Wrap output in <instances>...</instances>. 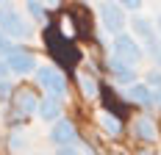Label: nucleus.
<instances>
[{
	"mask_svg": "<svg viewBox=\"0 0 161 155\" xmlns=\"http://www.w3.org/2000/svg\"><path fill=\"white\" fill-rule=\"evenodd\" d=\"M0 33L8 36V39H28L31 36L28 19L11 3H0Z\"/></svg>",
	"mask_w": 161,
	"mask_h": 155,
	"instance_id": "f257e3e1",
	"label": "nucleus"
},
{
	"mask_svg": "<svg viewBox=\"0 0 161 155\" xmlns=\"http://www.w3.org/2000/svg\"><path fill=\"white\" fill-rule=\"evenodd\" d=\"M111 58H117V61H122V64H128V67H136V64L145 58V50H142V45H139L133 36H128V33H119V36L114 39Z\"/></svg>",
	"mask_w": 161,
	"mask_h": 155,
	"instance_id": "f03ea898",
	"label": "nucleus"
},
{
	"mask_svg": "<svg viewBox=\"0 0 161 155\" xmlns=\"http://www.w3.org/2000/svg\"><path fill=\"white\" fill-rule=\"evenodd\" d=\"M36 80H39V86L50 94V97H58V100H64L67 94V78L61 75V69L58 67H36Z\"/></svg>",
	"mask_w": 161,
	"mask_h": 155,
	"instance_id": "7ed1b4c3",
	"label": "nucleus"
},
{
	"mask_svg": "<svg viewBox=\"0 0 161 155\" xmlns=\"http://www.w3.org/2000/svg\"><path fill=\"white\" fill-rule=\"evenodd\" d=\"M97 14H100L103 28H106L108 33H114V36H119V33L125 31V25H128L125 11H122L119 3H97Z\"/></svg>",
	"mask_w": 161,
	"mask_h": 155,
	"instance_id": "20e7f679",
	"label": "nucleus"
},
{
	"mask_svg": "<svg viewBox=\"0 0 161 155\" xmlns=\"http://www.w3.org/2000/svg\"><path fill=\"white\" fill-rule=\"evenodd\" d=\"M6 61V69L8 72H14V75H28V72H33L36 69V58H33V53H28L25 47H17L3 58Z\"/></svg>",
	"mask_w": 161,
	"mask_h": 155,
	"instance_id": "39448f33",
	"label": "nucleus"
},
{
	"mask_svg": "<svg viewBox=\"0 0 161 155\" xmlns=\"http://www.w3.org/2000/svg\"><path fill=\"white\" fill-rule=\"evenodd\" d=\"M75 139H78V130L75 125L67 122V119H58V122L50 127V141L61 150V147H75Z\"/></svg>",
	"mask_w": 161,
	"mask_h": 155,
	"instance_id": "423d86ee",
	"label": "nucleus"
},
{
	"mask_svg": "<svg viewBox=\"0 0 161 155\" xmlns=\"http://www.w3.org/2000/svg\"><path fill=\"white\" fill-rule=\"evenodd\" d=\"M61 114H64V100L50 97V94H45V97L39 100V108H36V116H39V119H45V122H58Z\"/></svg>",
	"mask_w": 161,
	"mask_h": 155,
	"instance_id": "0eeeda50",
	"label": "nucleus"
},
{
	"mask_svg": "<svg viewBox=\"0 0 161 155\" xmlns=\"http://www.w3.org/2000/svg\"><path fill=\"white\" fill-rule=\"evenodd\" d=\"M125 100L150 108V105H156V92H153L147 83H133V86H128V92H125Z\"/></svg>",
	"mask_w": 161,
	"mask_h": 155,
	"instance_id": "6e6552de",
	"label": "nucleus"
},
{
	"mask_svg": "<svg viewBox=\"0 0 161 155\" xmlns=\"http://www.w3.org/2000/svg\"><path fill=\"white\" fill-rule=\"evenodd\" d=\"M108 72H111V78L119 86H133L136 83V69L122 64V61H117V58H108Z\"/></svg>",
	"mask_w": 161,
	"mask_h": 155,
	"instance_id": "1a4fd4ad",
	"label": "nucleus"
},
{
	"mask_svg": "<svg viewBox=\"0 0 161 155\" xmlns=\"http://www.w3.org/2000/svg\"><path fill=\"white\" fill-rule=\"evenodd\" d=\"M36 108H39V100H36L33 92H28V89H17L14 92V114L28 116V114H36Z\"/></svg>",
	"mask_w": 161,
	"mask_h": 155,
	"instance_id": "9d476101",
	"label": "nucleus"
},
{
	"mask_svg": "<svg viewBox=\"0 0 161 155\" xmlns=\"http://www.w3.org/2000/svg\"><path fill=\"white\" fill-rule=\"evenodd\" d=\"M133 136L136 139H142V141H156L158 139V130H156V122L150 119V116H139L136 122H133Z\"/></svg>",
	"mask_w": 161,
	"mask_h": 155,
	"instance_id": "9b49d317",
	"label": "nucleus"
},
{
	"mask_svg": "<svg viewBox=\"0 0 161 155\" xmlns=\"http://www.w3.org/2000/svg\"><path fill=\"white\" fill-rule=\"evenodd\" d=\"M100 125H103V130H106L108 136H119V133H122V122L114 116L111 111H103V114H100Z\"/></svg>",
	"mask_w": 161,
	"mask_h": 155,
	"instance_id": "f8f14e48",
	"label": "nucleus"
},
{
	"mask_svg": "<svg viewBox=\"0 0 161 155\" xmlns=\"http://www.w3.org/2000/svg\"><path fill=\"white\" fill-rule=\"evenodd\" d=\"M78 83H80V89H83V94H86V97H95V94H97V80H95L92 75L80 72V75H78Z\"/></svg>",
	"mask_w": 161,
	"mask_h": 155,
	"instance_id": "ddd939ff",
	"label": "nucleus"
},
{
	"mask_svg": "<svg viewBox=\"0 0 161 155\" xmlns=\"http://www.w3.org/2000/svg\"><path fill=\"white\" fill-rule=\"evenodd\" d=\"M25 11H28L33 19H39V22L45 19V6H42V3H25Z\"/></svg>",
	"mask_w": 161,
	"mask_h": 155,
	"instance_id": "4468645a",
	"label": "nucleus"
},
{
	"mask_svg": "<svg viewBox=\"0 0 161 155\" xmlns=\"http://www.w3.org/2000/svg\"><path fill=\"white\" fill-rule=\"evenodd\" d=\"M147 86H150L153 92H161V72L158 69H153V72L147 75Z\"/></svg>",
	"mask_w": 161,
	"mask_h": 155,
	"instance_id": "2eb2a0df",
	"label": "nucleus"
},
{
	"mask_svg": "<svg viewBox=\"0 0 161 155\" xmlns=\"http://www.w3.org/2000/svg\"><path fill=\"white\" fill-rule=\"evenodd\" d=\"M8 97H14V83L0 80V100H8Z\"/></svg>",
	"mask_w": 161,
	"mask_h": 155,
	"instance_id": "dca6fc26",
	"label": "nucleus"
},
{
	"mask_svg": "<svg viewBox=\"0 0 161 155\" xmlns=\"http://www.w3.org/2000/svg\"><path fill=\"white\" fill-rule=\"evenodd\" d=\"M11 50H14V45H11V42H8V36H3V33H0V56H3V58H6V56H8V53H11Z\"/></svg>",
	"mask_w": 161,
	"mask_h": 155,
	"instance_id": "f3484780",
	"label": "nucleus"
},
{
	"mask_svg": "<svg viewBox=\"0 0 161 155\" xmlns=\"http://www.w3.org/2000/svg\"><path fill=\"white\" fill-rule=\"evenodd\" d=\"M139 6H142L139 0H125L122 3V11H139Z\"/></svg>",
	"mask_w": 161,
	"mask_h": 155,
	"instance_id": "a211bd4d",
	"label": "nucleus"
},
{
	"mask_svg": "<svg viewBox=\"0 0 161 155\" xmlns=\"http://www.w3.org/2000/svg\"><path fill=\"white\" fill-rule=\"evenodd\" d=\"M56 155H80L78 147H61V150H56Z\"/></svg>",
	"mask_w": 161,
	"mask_h": 155,
	"instance_id": "6ab92c4d",
	"label": "nucleus"
},
{
	"mask_svg": "<svg viewBox=\"0 0 161 155\" xmlns=\"http://www.w3.org/2000/svg\"><path fill=\"white\" fill-rule=\"evenodd\" d=\"M6 75H8V69H6V61L0 58V80H6Z\"/></svg>",
	"mask_w": 161,
	"mask_h": 155,
	"instance_id": "aec40b11",
	"label": "nucleus"
},
{
	"mask_svg": "<svg viewBox=\"0 0 161 155\" xmlns=\"http://www.w3.org/2000/svg\"><path fill=\"white\" fill-rule=\"evenodd\" d=\"M156 31L161 33V11H158V17H156Z\"/></svg>",
	"mask_w": 161,
	"mask_h": 155,
	"instance_id": "412c9836",
	"label": "nucleus"
},
{
	"mask_svg": "<svg viewBox=\"0 0 161 155\" xmlns=\"http://www.w3.org/2000/svg\"><path fill=\"white\" fill-rule=\"evenodd\" d=\"M156 103H158V105H161V92H156Z\"/></svg>",
	"mask_w": 161,
	"mask_h": 155,
	"instance_id": "4be33fe9",
	"label": "nucleus"
},
{
	"mask_svg": "<svg viewBox=\"0 0 161 155\" xmlns=\"http://www.w3.org/2000/svg\"><path fill=\"white\" fill-rule=\"evenodd\" d=\"M139 155H153V152H147V150H145V152H139Z\"/></svg>",
	"mask_w": 161,
	"mask_h": 155,
	"instance_id": "5701e85b",
	"label": "nucleus"
}]
</instances>
